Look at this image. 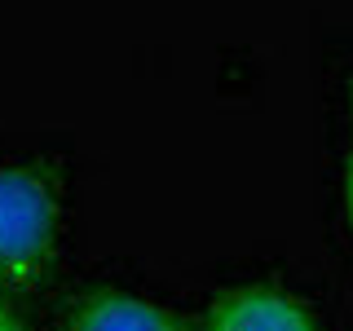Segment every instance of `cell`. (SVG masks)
Masks as SVG:
<instances>
[{"label": "cell", "instance_id": "6", "mask_svg": "<svg viewBox=\"0 0 353 331\" xmlns=\"http://www.w3.org/2000/svg\"><path fill=\"white\" fill-rule=\"evenodd\" d=\"M5 318H9V309H5V305H0V323H5Z\"/></svg>", "mask_w": 353, "mask_h": 331}, {"label": "cell", "instance_id": "2", "mask_svg": "<svg viewBox=\"0 0 353 331\" xmlns=\"http://www.w3.org/2000/svg\"><path fill=\"white\" fill-rule=\"evenodd\" d=\"M203 331H323L296 296L274 287H234L221 292L203 314Z\"/></svg>", "mask_w": 353, "mask_h": 331}, {"label": "cell", "instance_id": "3", "mask_svg": "<svg viewBox=\"0 0 353 331\" xmlns=\"http://www.w3.org/2000/svg\"><path fill=\"white\" fill-rule=\"evenodd\" d=\"M66 331H194L172 309L150 305L128 292H93L75 305Z\"/></svg>", "mask_w": 353, "mask_h": 331}, {"label": "cell", "instance_id": "4", "mask_svg": "<svg viewBox=\"0 0 353 331\" xmlns=\"http://www.w3.org/2000/svg\"><path fill=\"white\" fill-rule=\"evenodd\" d=\"M345 212H349V225H353V154L345 159Z\"/></svg>", "mask_w": 353, "mask_h": 331}, {"label": "cell", "instance_id": "1", "mask_svg": "<svg viewBox=\"0 0 353 331\" xmlns=\"http://www.w3.org/2000/svg\"><path fill=\"white\" fill-rule=\"evenodd\" d=\"M62 194L44 163H0V283L36 287L58 257Z\"/></svg>", "mask_w": 353, "mask_h": 331}, {"label": "cell", "instance_id": "5", "mask_svg": "<svg viewBox=\"0 0 353 331\" xmlns=\"http://www.w3.org/2000/svg\"><path fill=\"white\" fill-rule=\"evenodd\" d=\"M0 331H22V323H18V318H5V323H0Z\"/></svg>", "mask_w": 353, "mask_h": 331}]
</instances>
